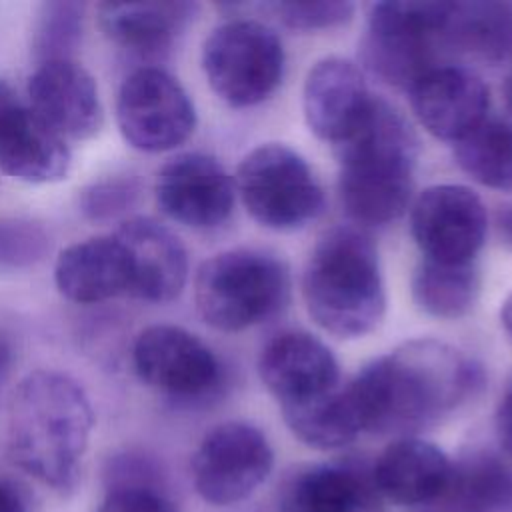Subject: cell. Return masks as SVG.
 Listing matches in <instances>:
<instances>
[{"instance_id":"1","label":"cell","mask_w":512,"mask_h":512,"mask_svg":"<svg viewBox=\"0 0 512 512\" xmlns=\"http://www.w3.org/2000/svg\"><path fill=\"white\" fill-rule=\"evenodd\" d=\"M480 384L482 368L462 350L414 338L368 362L346 392L362 432L406 438L454 410Z\"/></svg>"},{"instance_id":"2","label":"cell","mask_w":512,"mask_h":512,"mask_svg":"<svg viewBox=\"0 0 512 512\" xmlns=\"http://www.w3.org/2000/svg\"><path fill=\"white\" fill-rule=\"evenodd\" d=\"M94 428L84 388L58 370L30 372L16 386L6 420L12 462L56 492H72Z\"/></svg>"},{"instance_id":"3","label":"cell","mask_w":512,"mask_h":512,"mask_svg":"<svg viewBox=\"0 0 512 512\" xmlns=\"http://www.w3.org/2000/svg\"><path fill=\"white\" fill-rule=\"evenodd\" d=\"M334 150L340 164L338 194L350 218L382 226L408 210L418 138L394 106L374 96L362 124Z\"/></svg>"},{"instance_id":"4","label":"cell","mask_w":512,"mask_h":512,"mask_svg":"<svg viewBox=\"0 0 512 512\" xmlns=\"http://www.w3.org/2000/svg\"><path fill=\"white\" fill-rule=\"evenodd\" d=\"M302 298L322 330L338 338L370 334L386 310L374 242L354 228L328 230L304 266Z\"/></svg>"},{"instance_id":"5","label":"cell","mask_w":512,"mask_h":512,"mask_svg":"<svg viewBox=\"0 0 512 512\" xmlns=\"http://www.w3.org/2000/svg\"><path fill=\"white\" fill-rule=\"evenodd\" d=\"M290 270L270 252L224 250L194 278V302L202 320L222 332H240L276 316L290 300Z\"/></svg>"},{"instance_id":"6","label":"cell","mask_w":512,"mask_h":512,"mask_svg":"<svg viewBox=\"0 0 512 512\" xmlns=\"http://www.w3.org/2000/svg\"><path fill=\"white\" fill-rule=\"evenodd\" d=\"M450 2H376L368 6L360 54L380 80L410 88L436 68Z\"/></svg>"},{"instance_id":"7","label":"cell","mask_w":512,"mask_h":512,"mask_svg":"<svg viewBox=\"0 0 512 512\" xmlns=\"http://www.w3.org/2000/svg\"><path fill=\"white\" fill-rule=\"evenodd\" d=\"M234 186L246 212L270 230L304 228L324 208V192L312 168L280 142L252 148L238 164Z\"/></svg>"},{"instance_id":"8","label":"cell","mask_w":512,"mask_h":512,"mask_svg":"<svg viewBox=\"0 0 512 512\" xmlns=\"http://www.w3.org/2000/svg\"><path fill=\"white\" fill-rule=\"evenodd\" d=\"M202 70L222 102L250 108L278 88L284 74V48L270 26L234 18L216 26L204 40Z\"/></svg>"},{"instance_id":"9","label":"cell","mask_w":512,"mask_h":512,"mask_svg":"<svg viewBox=\"0 0 512 512\" xmlns=\"http://www.w3.org/2000/svg\"><path fill=\"white\" fill-rule=\"evenodd\" d=\"M116 122L132 148L166 152L192 136L196 110L172 74L158 66H142L118 90Z\"/></svg>"},{"instance_id":"10","label":"cell","mask_w":512,"mask_h":512,"mask_svg":"<svg viewBox=\"0 0 512 512\" xmlns=\"http://www.w3.org/2000/svg\"><path fill=\"white\" fill-rule=\"evenodd\" d=\"M274 452L248 422H222L200 440L192 456V482L202 500L230 506L248 498L270 474Z\"/></svg>"},{"instance_id":"11","label":"cell","mask_w":512,"mask_h":512,"mask_svg":"<svg viewBox=\"0 0 512 512\" xmlns=\"http://www.w3.org/2000/svg\"><path fill=\"white\" fill-rule=\"evenodd\" d=\"M138 378L176 400H198L222 382V366L206 342L174 324L144 328L132 346Z\"/></svg>"},{"instance_id":"12","label":"cell","mask_w":512,"mask_h":512,"mask_svg":"<svg viewBox=\"0 0 512 512\" xmlns=\"http://www.w3.org/2000/svg\"><path fill=\"white\" fill-rule=\"evenodd\" d=\"M410 208V232L426 260L474 262L486 240L488 214L472 188L434 184L422 190Z\"/></svg>"},{"instance_id":"13","label":"cell","mask_w":512,"mask_h":512,"mask_svg":"<svg viewBox=\"0 0 512 512\" xmlns=\"http://www.w3.org/2000/svg\"><path fill=\"white\" fill-rule=\"evenodd\" d=\"M160 210L190 228H216L234 208L236 186L224 166L202 152H184L170 158L156 176Z\"/></svg>"},{"instance_id":"14","label":"cell","mask_w":512,"mask_h":512,"mask_svg":"<svg viewBox=\"0 0 512 512\" xmlns=\"http://www.w3.org/2000/svg\"><path fill=\"white\" fill-rule=\"evenodd\" d=\"M418 122L438 140L458 142L486 120L490 92L484 80L462 66H436L410 88Z\"/></svg>"},{"instance_id":"15","label":"cell","mask_w":512,"mask_h":512,"mask_svg":"<svg viewBox=\"0 0 512 512\" xmlns=\"http://www.w3.org/2000/svg\"><path fill=\"white\" fill-rule=\"evenodd\" d=\"M28 96L30 108L64 140H88L102 128L96 80L76 60L38 64L28 80Z\"/></svg>"},{"instance_id":"16","label":"cell","mask_w":512,"mask_h":512,"mask_svg":"<svg viewBox=\"0 0 512 512\" xmlns=\"http://www.w3.org/2000/svg\"><path fill=\"white\" fill-rule=\"evenodd\" d=\"M372 102L366 78L354 62L326 56L308 70L302 108L316 138L338 146L362 124Z\"/></svg>"},{"instance_id":"17","label":"cell","mask_w":512,"mask_h":512,"mask_svg":"<svg viewBox=\"0 0 512 512\" xmlns=\"http://www.w3.org/2000/svg\"><path fill=\"white\" fill-rule=\"evenodd\" d=\"M258 374L280 406L322 396L340 386V370L330 348L302 330L270 338L258 356Z\"/></svg>"},{"instance_id":"18","label":"cell","mask_w":512,"mask_h":512,"mask_svg":"<svg viewBox=\"0 0 512 512\" xmlns=\"http://www.w3.org/2000/svg\"><path fill=\"white\" fill-rule=\"evenodd\" d=\"M114 234L128 252L130 296L152 304L180 296L188 278V254L168 226L148 216H132Z\"/></svg>"},{"instance_id":"19","label":"cell","mask_w":512,"mask_h":512,"mask_svg":"<svg viewBox=\"0 0 512 512\" xmlns=\"http://www.w3.org/2000/svg\"><path fill=\"white\" fill-rule=\"evenodd\" d=\"M72 152L66 140L30 106L16 102L0 116V170L26 184L66 178Z\"/></svg>"},{"instance_id":"20","label":"cell","mask_w":512,"mask_h":512,"mask_svg":"<svg viewBox=\"0 0 512 512\" xmlns=\"http://www.w3.org/2000/svg\"><path fill=\"white\" fill-rule=\"evenodd\" d=\"M54 282L64 298L78 304H96L130 294L128 252L116 234L74 242L58 254Z\"/></svg>"},{"instance_id":"21","label":"cell","mask_w":512,"mask_h":512,"mask_svg":"<svg viewBox=\"0 0 512 512\" xmlns=\"http://www.w3.org/2000/svg\"><path fill=\"white\" fill-rule=\"evenodd\" d=\"M450 458L432 442L406 436L392 442L376 460L372 480L380 496L404 504L438 502L452 478Z\"/></svg>"},{"instance_id":"22","label":"cell","mask_w":512,"mask_h":512,"mask_svg":"<svg viewBox=\"0 0 512 512\" xmlns=\"http://www.w3.org/2000/svg\"><path fill=\"white\" fill-rule=\"evenodd\" d=\"M196 14L190 2H106L98 6L104 34L118 46L144 56H164Z\"/></svg>"},{"instance_id":"23","label":"cell","mask_w":512,"mask_h":512,"mask_svg":"<svg viewBox=\"0 0 512 512\" xmlns=\"http://www.w3.org/2000/svg\"><path fill=\"white\" fill-rule=\"evenodd\" d=\"M372 476L352 466L320 464L294 474L282 492V512H378Z\"/></svg>"},{"instance_id":"24","label":"cell","mask_w":512,"mask_h":512,"mask_svg":"<svg viewBox=\"0 0 512 512\" xmlns=\"http://www.w3.org/2000/svg\"><path fill=\"white\" fill-rule=\"evenodd\" d=\"M444 46L476 60L500 62L512 52V4L450 2Z\"/></svg>"},{"instance_id":"25","label":"cell","mask_w":512,"mask_h":512,"mask_svg":"<svg viewBox=\"0 0 512 512\" xmlns=\"http://www.w3.org/2000/svg\"><path fill=\"white\" fill-rule=\"evenodd\" d=\"M280 412L296 438L320 450L342 448L362 432L346 386L304 402L280 406Z\"/></svg>"},{"instance_id":"26","label":"cell","mask_w":512,"mask_h":512,"mask_svg":"<svg viewBox=\"0 0 512 512\" xmlns=\"http://www.w3.org/2000/svg\"><path fill=\"white\" fill-rule=\"evenodd\" d=\"M440 502L450 512H512V470L490 454H472L452 466Z\"/></svg>"},{"instance_id":"27","label":"cell","mask_w":512,"mask_h":512,"mask_svg":"<svg viewBox=\"0 0 512 512\" xmlns=\"http://www.w3.org/2000/svg\"><path fill=\"white\" fill-rule=\"evenodd\" d=\"M480 274L474 262L442 264L422 260L412 274V298L428 316L456 320L466 316L478 298Z\"/></svg>"},{"instance_id":"28","label":"cell","mask_w":512,"mask_h":512,"mask_svg":"<svg viewBox=\"0 0 512 512\" xmlns=\"http://www.w3.org/2000/svg\"><path fill=\"white\" fill-rule=\"evenodd\" d=\"M454 158L474 182L512 194V124L486 118L454 144Z\"/></svg>"},{"instance_id":"29","label":"cell","mask_w":512,"mask_h":512,"mask_svg":"<svg viewBox=\"0 0 512 512\" xmlns=\"http://www.w3.org/2000/svg\"><path fill=\"white\" fill-rule=\"evenodd\" d=\"M84 30V4L44 2L38 6L32 24V52L38 60H74Z\"/></svg>"},{"instance_id":"30","label":"cell","mask_w":512,"mask_h":512,"mask_svg":"<svg viewBox=\"0 0 512 512\" xmlns=\"http://www.w3.org/2000/svg\"><path fill=\"white\" fill-rule=\"evenodd\" d=\"M50 234L28 216H0V274L38 266L50 252Z\"/></svg>"},{"instance_id":"31","label":"cell","mask_w":512,"mask_h":512,"mask_svg":"<svg viewBox=\"0 0 512 512\" xmlns=\"http://www.w3.org/2000/svg\"><path fill=\"white\" fill-rule=\"evenodd\" d=\"M140 196V184L134 176H112L92 182L80 192V212L92 222H110L126 214Z\"/></svg>"},{"instance_id":"32","label":"cell","mask_w":512,"mask_h":512,"mask_svg":"<svg viewBox=\"0 0 512 512\" xmlns=\"http://www.w3.org/2000/svg\"><path fill=\"white\" fill-rule=\"evenodd\" d=\"M288 28L324 30L348 22L354 14L352 2H272L266 6Z\"/></svg>"},{"instance_id":"33","label":"cell","mask_w":512,"mask_h":512,"mask_svg":"<svg viewBox=\"0 0 512 512\" xmlns=\"http://www.w3.org/2000/svg\"><path fill=\"white\" fill-rule=\"evenodd\" d=\"M96 512H180L160 486H118L106 488Z\"/></svg>"},{"instance_id":"34","label":"cell","mask_w":512,"mask_h":512,"mask_svg":"<svg viewBox=\"0 0 512 512\" xmlns=\"http://www.w3.org/2000/svg\"><path fill=\"white\" fill-rule=\"evenodd\" d=\"M0 512H32L28 492L6 476H0Z\"/></svg>"},{"instance_id":"35","label":"cell","mask_w":512,"mask_h":512,"mask_svg":"<svg viewBox=\"0 0 512 512\" xmlns=\"http://www.w3.org/2000/svg\"><path fill=\"white\" fill-rule=\"evenodd\" d=\"M496 436L502 446V450L510 456L512 460V390H508L496 408Z\"/></svg>"},{"instance_id":"36","label":"cell","mask_w":512,"mask_h":512,"mask_svg":"<svg viewBox=\"0 0 512 512\" xmlns=\"http://www.w3.org/2000/svg\"><path fill=\"white\" fill-rule=\"evenodd\" d=\"M14 364V346L12 340L0 330V386L6 382V378L10 376Z\"/></svg>"},{"instance_id":"37","label":"cell","mask_w":512,"mask_h":512,"mask_svg":"<svg viewBox=\"0 0 512 512\" xmlns=\"http://www.w3.org/2000/svg\"><path fill=\"white\" fill-rule=\"evenodd\" d=\"M496 224L502 240L512 248V204H506L496 214Z\"/></svg>"},{"instance_id":"38","label":"cell","mask_w":512,"mask_h":512,"mask_svg":"<svg viewBox=\"0 0 512 512\" xmlns=\"http://www.w3.org/2000/svg\"><path fill=\"white\" fill-rule=\"evenodd\" d=\"M500 324H502V330H504L508 342L512 344V292H510L508 298L502 302V308H500Z\"/></svg>"},{"instance_id":"39","label":"cell","mask_w":512,"mask_h":512,"mask_svg":"<svg viewBox=\"0 0 512 512\" xmlns=\"http://www.w3.org/2000/svg\"><path fill=\"white\" fill-rule=\"evenodd\" d=\"M16 102H20L18 96H16V92L12 90V86H10L6 80L0 78V116H2L10 106H14Z\"/></svg>"},{"instance_id":"40","label":"cell","mask_w":512,"mask_h":512,"mask_svg":"<svg viewBox=\"0 0 512 512\" xmlns=\"http://www.w3.org/2000/svg\"><path fill=\"white\" fill-rule=\"evenodd\" d=\"M506 100H508V106L512 108V74H510V78L506 82Z\"/></svg>"}]
</instances>
